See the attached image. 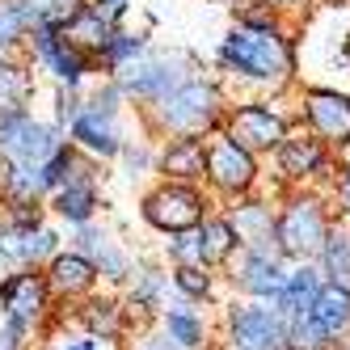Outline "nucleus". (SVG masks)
<instances>
[{
    "label": "nucleus",
    "mask_w": 350,
    "mask_h": 350,
    "mask_svg": "<svg viewBox=\"0 0 350 350\" xmlns=\"http://www.w3.org/2000/svg\"><path fill=\"white\" fill-rule=\"evenodd\" d=\"M283 350H334V342L312 321V312H299V317H287L283 325Z\"/></svg>",
    "instance_id": "nucleus-35"
},
{
    "label": "nucleus",
    "mask_w": 350,
    "mask_h": 350,
    "mask_svg": "<svg viewBox=\"0 0 350 350\" xmlns=\"http://www.w3.org/2000/svg\"><path fill=\"white\" fill-rule=\"evenodd\" d=\"M161 258L169 266H194V262H203V237H198V228L169 232L165 245H161Z\"/></svg>",
    "instance_id": "nucleus-37"
},
{
    "label": "nucleus",
    "mask_w": 350,
    "mask_h": 350,
    "mask_svg": "<svg viewBox=\"0 0 350 350\" xmlns=\"http://www.w3.org/2000/svg\"><path fill=\"white\" fill-rule=\"evenodd\" d=\"M203 186H207V194L215 198V203H232V198H241V194H254V190H262V157H254L237 139L215 131V135H207Z\"/></svg>",
    "instance_id": "nucleus-10"
},
{
    "label": "nucleus",
    "mask_w": 350,
    "mask_h": 350,
    "mask_svg": "<svg viewBox=\"0 0 350 350\" xmlns=\"http://www.w3.org/2000/svg\"><path fill=\"white\" fill-rule=\"evenodd\" d=\"M198 72H207V68H203V59H198L194 51H182V46L157 51V46H152V51L139 55L135 64L114 72V81L122 85L127 102L139 110V106H152V102H161V97H169L178 85H186L190 77H198Z\"/></svg>",
    "instance_id": "nucleus-5"
},
{
    "label": "nucleus",
    "mask_w": 350,
    "mask_h": 350,
    "mask_svg": "<svg viewBox=\"0 0 350 350\" xmlns=\"http://www.w3.org/2000/svg\"><path fill=\"white\" fill-rule=\"evenodd\" d=\"M270 5H279L291 21H295V26H299V21H304L308 13H312V5H317V0H270Z\"/></svg>",
    "instance_id": "nucleus-42"
},
{
    "label": "nucleus",
    "mask_w": 350,
    "mask_h": 350,
    "mask_svg": "<svg viewBox=\"0 0 350 350\" xmlns=\"http://www.w3.org/2000/svg\"><path fill=\"white\" fill-rule=\"evenodd\" d=\"M38 97V72L26 55H0V114L30 110Z\"/></svg>",
    "instance_id": "nucleus-26"
},
{
    "label": "nucleus",
    "mask_w": 350,
    "mask_h": 350,
    "mask_svg": "<svg viewBox=\"0 0 350 350\" xmlns=\"http://www.w3.org/2000/svg\"><path fill=\"white\" fill-rule=\"evenodd\" d=\"M173 299V283H169V262L165 258H135V274L122 287V304L131 317V338L148 325H157L161 308Z\"/></svg>",
    "instance_id": "nucleus-15"
},
{
    "label": "nucleus",
    "mask_w": 350,
    "mask_h": 350,
    "mask_svg": "<svg viewBox=\"0 0 350 350\" xmlns=\"http://www.w3.org/2000/svg\"><path fill=\"white\" fill-rule=\"evenodd\" d=\"M287 270H291V262L283 258L279 237H266V241H254V245L237 249V258L224 266V283H228V291L241 295V299H266L270 304V299L283 291Z\"/></svg>",
    "instance_id": "nucleus-9"
},
{
    "label": "nucleus",
    "mask_w": 350,
    "mask_h": 350,
    "mask_svg": "<svg viewBox=\"0 0 350 350\" xmlns=\"http://www.w3.org/2000/svg\"><path fill=\"white\" fill-rule=\"evenodd\" d=\"M169 283H173V295L182 299H194L203 308H219V287H224V270L207 266V262H194V266H169Z\"/></svg>",
    "instance_id": "nucleus-28"
},
{
    "label": "nucleus",
    "mask_w": 350,
    "mask_h": 350,
    "mask_svg": "<svg viewBox=\"0 0 350 350\" xmlns=\"http://www.w3.org/2000/svg\"><path fill=\"white\" fill-rule=\"evenodd\" d=\"M283 317L266 299H224L215 321V346L219 350H283Z\"/></svg>",
    "instance_id": "nucleus-8"
},
{
    "label": "nucleus",
    "mask_w": 350,
    "mask_h": 350,
    "mask_svg": "<svg viewBox=\"0 0 350 350\" xmlns=\"http://www.w3.org/2000/svg\"><path fill=\"white\" fill-rule=\"evenodd\" d=\"M68 317H72V325H81V329L93 334V338L131 342V317H127V304H122V291L97 287L93 295L81 299V304H72Z\"/></svg>",
    "instance_id": "nucleus-17"
},
{
    "label": "nucleus",
    "mask_w": 350,
    "mask_h": 350,
    "mask_svg": "<svg viewBox=\"0 0 350 350\" xmlns=\"http://www.w3.org/2000/svg\"><path fill=\"white\" fill-rule=\"evenodd\" d=\"M89 5L102 13L106 21H114V26H118V21H127V13H131V0H89Z\"/></svg>",
    "instance_id": "nucleus-41"
},
{
    "label": "nucleus",
    "mask_w": 350,
    "mask_h": 350,
    "mask_svg": "<svg viewBox=\"0 0 350 350\" xmlns=\"http://www.w3.org/2000/svg\"><path fill=\"white\" fill-rule=\"evenodd\" d=\"M93 266H97V274H102V287L122 291V287H127V279L135 274V254H131V249L122 245L118 237H110V241L93 254Z\"/></svg>",
    "instance_id": "nucleus-33"
},
{
    "label": "nucleus",
    "mask_w": 350,
    "mask_h": 350,
    "mask_svg": "<svg viewBox=\"0 0 350 350\" xmlns=\"http://www.w3.org/2000/svg\"><path fill=\"white\" fill-rule=\"evenodd\" d=\"M42 274H46V287L55 295V308H72V304H81L85 295H93L102 287V274H97L93 258L77 254L72 245H64L59 254L42 266Z\"/></svg>",
    "instance_id": "nucleus-16"
},
{
    "label": "nucleus",
    "mask_w": 350,
    "mask_h": 350,
    "mask_svg": "<svg viewBox=\"0 0 350 350\" xmlns=\"http://www.w3.org/2000/svg\"><path fill=\"white\" fill-rule=\"evenodd\" d=\"M346 5H350V0H346Z\"/></svg>",
    "instance_id": "nucleus-50"
},
{
    "label": "nucleus",
    "mask_w": 350,
    "mask_h": 350,
    "mask_svg": "<svg viewBox=\"0 0 350 350\" xmlns=\"http://www.w3.org/2000/svg\"><path fill=\"white\" fill-rule=\"evenodd\" d=\"M13 173H17V161L0 152V203L9 198V186H13Z\"/></svg>",
    "instance_id": "nucleus-43"
},
{
    "label": "nucleus",
    "mask_w": 350,
    "mask_h": 350,
    "mask_svg": "<svg viewBox=\"0 0 350 350\" xmlns=\"http://www.w3.org/2000/svg\"><path fill=\"white\" fill-rule=\"evenodd\" d=\"M232 21L237 26H249V30H299L279 5H270V0H245V5L232 9Z\"/></svg>",
    "instance_id": "nucleus-34"
},
{
    "label": "nucleus",
    "mask_w": 350,
    "mask_h": 350,
    "mask_svg": "<svg viewBox=\"0 0 350 350\" xmlns=\"http://www.w3.org/2000/svg\"><path fill=\"white\" fill-rule=\"evenodd\" d=\"M118 165L131 182L135 178H157V139H148L144 131H139V139H122Z\"/></svg>",
    "instance_id": "nucleus-36"
},
{
    "label": "nucleus",
    "mask_w": 350,
    "mask_h": 350,
    "mask_svg": "<svg viewBox=\"0 0 350 350\" xmlns=\"http://www.w3.org/2000/svg\"><path fill=\"white\" fill-rule=\"evenodd\" d=\"M122 122L110 118V114H97V110H81L77 118H72V127H68V144L72 148H81L85 157L93 161H102V165H114L118 152H122Z\"/></svg>",
    "instance_id": "nucleus-18"
},
{
    "label": "nucleus",
    "mask_w": 350,
    "mask_h": 350,
    "mask_svg": "<svg viewBox=\"0 0 350 350\" xmlns=\"http://www.w3.org/2000/svg\"><path fill=\"white\" fill-rule=\"evenodd\" d=\"M312 321L329 334V342H338L350 329V283H321L312 299Z\"/></svg>",
    "instance_id": "nucleus-30"
},
{
    "label": "nucleus",
    "mask_w": 350,
    "mask_h": 350,
    "mask_svg": "<svg viewBox=\"0 0 350 350\" xmlns=\"http://www.w3.org/2000/svg\"><path fill=\"white\" fill-rule=\"evenodd\" d=\"M295 127V110H287V93L283 97H232L224 110V135L237 139L241 148H249L254 157H270L283 144V135Z\"/></svg>",
    "instance_id": "nucleus-4"
},
{
    "label": "nucleus",
    "mask_w": 350,
    "mask_h": 350,
    "mask_svg": "<svg viewBox=\"0 0 350 350\" xmlns=\"http://www.w3.org/2000/svg\"><path fill=\"white\" fill-rule=\"evenodd\" d=\"M198 237H203V262L215 266V270H224V266L237 258V249H241L237 228L228 224V215H224L219 207H215L203 224H198Z\"/></svg>",
    "instance_id": "nucleus-31"
},
{
    "label": "nucleus",
    "mask_w": 350,
    "mask_h": 350,
    "mask_svg": "<svg viewBox=\"0 0 350 350\" xmlns=\"http://www.w3.org/2000/svg\"><path fill=\"white\" fill-rule=\"evenodd\" d=\"M148 51H152V34L131 30L127 21H118L110 30V38H106V46H102V55H97V77H114V72H122L127 64H135Z\"/></svg>",
    "instance_id": "nucleus-29"
},
{
    "label": "nucleus",
    "mask_w": 350,
    "mask_h": 350,
    "mask_svg": "<svg viewBox=\"0 0 350 350\" xmlns=\"http://www.w3.org/2000/svg\"><path fill=\"white\" fill-rule=\"evenodd\" d=\"M321 283H325V274H321L317 262H291L283 291L270 299L274 312H279L283 321H287V317H299V312H312V299H317Z\"/></svg>",
    "instance_id": "nucleus-27"
},
{
    "label": "nucleus",
    "mask_w": 350,
    "mask_h": 350,
    "mask_svg": "<svg viewBox=\"0 0 350 350\" xmlns=\"http://www.w3.org/2000/svg\"><path fill=\"white\" fill-rule=\"evenodd\" d=\"M127 350H139V346H127Z\"/></svg>",
    "instance_id": "nucleus-49"
},
{
    "label": "nucleus",
    "mask_w": 350,
    "mask_h": 350,
    "mask_svg": "<svg viewBox=\"0 0 350 350\" xmlns=\"http://www.w3.org/2000/svg\"><path fill=\"white\" fill-rule=\"evenodd\" d=\"M232 93L215 72H198L186 85H178L169 97L152 106H139V131L148 139H169V135H215L224 127V110H228Z\"/></svg>",
    "instance_id": "nucleus-2"
},
{
    "label": "nucleus",
    "mask_w": 350,
    "mask_h": 350,
    "mask_svg": "<svg viewBox=\"0 0 350 350\" xmlns=\"http://www.w3.org/2000/svg\"><path fill=\"white\" fill-rule=\"evenodd\" d=\"M334 350H350V329H346V334H342V338L334 342Z\"/></svg>",
    "instance_id": "nucleus-47"
},
{
    "label": "nucleus",
    "mask_w": 350,
    "mask_h": 350,
    "mask_svg": "<svg viewBox=\"0 0 350 350\" xmlns=\"http://www.w3.org/2000/svg\"><path fill=\"white\" fill-rule=\"evenodd\" d=\"M207 173V135H169L157 144V178L203 186Z\"/></svg>",
    "instance_id": "nucleus-19"
},
{
    "label": "nucleus",
    "mask_w": 350,
    "mask_h": 350,
    "mask_svg": "<svg viewBox=\"0 0 350 350\" xmlns=\"http://www.w3.org/2000/svg\"><path fill=\"white\" fill-rule=\"evenodd\" d=\"M157 325L178 342L182 350H203L215 342V321L203 312V304H194V299H182V295H173L169 304L161 308Z\"/></svg>",
    "instance_id": "nucleus-21"
},
{
    "label": "nucleus",
    "mask_w": 350,
    "mask_h": 350,
    "mask_svg": "<svg viewBox=\"0 0 350 350\" xmlns=\"http://www.w3.org/2000/svg\"><path fill=\"white\" fill-rule=\"evenodd\" d=\"M46 17H55V13L42 0H0V55H21L26 38Z\"/></svg>",
    "instance_id": "nucleus-24"
},
{
    "label": "nucleus",
    "mask_w": 350,
    "mask_h": 350,
    "mask_svg": "<svg viewBox=\"0 0 350 350\" xmlns=\"http://www.w3.org/2000/svg\"><path fill=\"white\" fill-rule=\"evenodd\" d=\"M110 237H114V232L106 228L102 219H89V224H77V228H68V245L77 249V254H85V258H93Z\"/></svg>",
    "instance_id": "nucleus-40"
},
{
    "label": "nucleus",
    "mask_w": 350,
    "mask_h": 350,
    "mask_svg": "<svg viewBox=\"0 0 350 350\" xmlns=\"http://www.w3.org/2000/svg\"><path fill=\"white\" fill-rule=\"evenodd\" d=\"M317 266L325 274V283H350V224L346 219H334V228L317 254Z\"/></svg>",
    "instance_id": "nucleus-32"
},
{
    "label": "nucleus",
    "mask_w": 350,
    "mask_h": 350,
    "mask_svg": "<svg viewBox=\"0 0 350 350\" xmlns=\"http://www.w3.org/2000/svg\"><path fill=\"white\" fill-rule=\"evenodd\" d=\"M59 30H64V38L77 46V51H85V55L93 59V68H97V55H102V46H106V38H110V30H114V21H106V17L85 0V5H77L72 13L59 17Z\"/></svg>",
    "instance_id": "nucleus-25"
},
{
    "label": "nucleus",
    "mask_w": 350,
    "mask_h": 350,
    "mask_svg": "<svg viewBox=\"0 0 350 350\" xmlns=\"http://www.w3.org/2000/svg\"><path fill=\"white\" fill-rule=\"evenodd\" d=\"M299 30H249L232 26L215 42V77L224 85L254 89L262 97H283L299 85V55H295Z\"/></svg>",
    "instance_id": "nucleus-1"
},
{
    "label": "nucleus",
    "mask_w": 350,
    "mask_h": 350,
    "mask_svg": "<svg viewBox=\"0 0 350 350\" xmlns=\"http://www.w3.org/2000/svg\"><path fill=\"white\" fill-rule=\"evenodd\" d=\"M334 207L325 190L317 186H295L279 194V219H274V237L287 262H317L325 237L334 228Z\"/></svg>",
    "instance_id": "nucleus-3"
},
{
    "label": "nucleus",
    "mask_w": 350,
    "mask_h": 350,
    "mask_svg": "<svg viewBox=\"0 0 350 350\" xmlns=\"http://www.w3.org/2000/svg\"><path fill=\"white\" fill-rule=\"evenodd\" d=\"M274 165V194L295 190V186H317L325 190L338 169V152L321 135H312L304 122L295 118V127L283 135V144L266 157Z\"/></svg>",
    "instance_id": "nucleus-6"
},
{
    "label": "nucleus",
    "mask_w": 350,
    "mask_h": 350,
    "mask_svg": "<svg viewBox=\"0 0 350 350\" xmlns=\"http://www.w3.org/2000/svg\"><path fill=\"white\" fill-rule=\"evenodd\" d=\"M13 270H17V262H13V258L5 254V249H0V283H5V279H9Z\"/></svg>",
    "instance_id": "nucleus-45"
},
{
    "label": "nucleus",
    "mask_w": 350,
    "mask_h": 350,
    "mask_svg": "<svg viewBox=\"0 0 350 350\" xmlns=\"http://www.w3.org/2000/svg\"><path fill=\"white\" fill-rule=\"evenodd\" d=\"M26 55L34 64V72H42V77H51V85H68V89H85L97 68L85 51H77L64 30H59V17H46L42 26H34V34L26 38Z\"/></svg>",
    "instance_id": "nucleus-11"
},
{
    "label": "nucleus",
    "mask_w": 350,
    "mask_h": 350,
    "mask_svg": "<svg viewBox=\"0 0 350 350\" xmlns=\"http://www.w3.org/2000/svg\"><path fill=\"white\" fill-rule=\"evenodd\" d=\"M0 249L17 266H46L64 249V232L51 219L34 224V228H9V224H0Z\"/></svg>",
    "instance_id": "nucleus-22"
},
{
    "label": "nucleus",
    "mask_w": 350,
    "mask_h": 350,
    "mask_svg": "<svg viewBox=\"0 0 350 350\" xmlns=\"http://www.w3.org/2000/svg\"><path fill=\"white\" fill-rule=\"evenodd\" d=\"M207 5H219V9H237V5H245V0H207Z\"/></svg>",
    "instance_id": "nucleus-46"
},
{
    "label": "nucleus",
    "mask_w": 350,
    "mask_h": 350,
    "mask_svg": "<svg viewBox=\"0 0 350 350\" xmlns=\"http://www.w3.org/2000/svg\"><path fill=\"white\" fill-rule=\"evenodd\" d=\"M295 118L304 122L312 135H321L338 157L350 148V93L346 89L299 81L295 85Z\"/></svg>",
    "instance_id": "nucleus-12"
},
{
    "label": "nucleus",
    "mask_w": 350,
    "mask_h": 350,
    "mask_svg": "<svg viewBox=\"0 0 350 350\" xmlns=\"http://www.w3.org/2000/svg\"><path fill=\"white\" fill-rule=\"evenodd\" d=\"M68 144V131H59L51 118H38L34 110L0 114V152L17 165H46Z\"/></svg>",
    "instance_id": "nucleus-13"
},
{
    "label": "nucleus",
    "mask_w": 350,
    "mask_h": 350,
    "mask_svg": "<svg viewBox=\"0 0 350 350\" xmlns=\"http://www.w3.org/2000/svg\"><path fill=\"white\" fill-rule=\"evenodd\" d=\"M219 211L228 215V224L237 228L241 245H254V241L274 237V219H279V194H274V190H270V194L254 190V194L232 198V203H219Z\"/></svg>",
    "instance_id": "nucleus-20"
},
{
    "label": "nucleus",
    "mask_w": 350,
    "mask_h": 350,
    "mask_svg": "<svg viewBox=\"0 0 350 350\" xmlns=\"http://www.w3.org/2000/svg\"><path fill=\"white\" fill-rule=\"evenodd\" d=\"M102 207H106L102 182H64V186L51 190V198H46V215L59 219L64 228H77V224L97 219Z\"/></svg>",
    "instance_id": "nucleus-23"
},
{
    "label": "nucleus",
    "mask_w": 350,
    "mask_h": 350,
    "mask_svg": "<svg viewBox=\"0 0 350 350\" xmlns=\"http://www.w3.org/2000/svg\"><path fill=\"white\" fill-rule=\"evenodd\" d=\"M0 317L30 325L34 334H42V325L55 317V295L46 287L42 266H17L5 283H0Z\"/></svg>",
    "instance_id": "nucleus-14"
},
{
    "label": "nucleus",
    "mask_w": 350,
    "mask_h": 350,
    "mask_svg": "<svg viewBox=\"0 0 350 350\" xmlns=\"http://www.w3.org/2000/svg\"><path fill=\"white\" fill-rule=\"evenodd\" d=\"M203 350H219V346H215V342H211V346H203Z\"/></svg>",
    "instance_id": "nucleus-48"
},
{
    "label": "nucleus",
    "mask_w": 350,
    "mask_h": 350,
    "mask_svg": "<svg viewBox=\"0 0 350 350\" xmlns=\"http://www.w3.org/2000/svg\"><path fill=\"white\" fill-rule=\"evenodd\" d=\"M219 203L207 194V186H194V182H169V178H157L139 194V219L152 228L157 237H169V232H186V228H198Z\"/></svg>",
    "instance_id": "nucleus-7"
},
{
    "label": "nucleus",
    "mask_w": 350,
    "mask_h": 350,
    "mask_svg": "<svg viewBox=\"0 0 350 350\" xmlns=\"http://www.w3.org/2000/svg\"><path fill=\"white\" fill-rule=\"evenodd\" d=\"M51 122L59 131H68L72 127V118H77L81 110H85V89H68V85H55L51 89Z\"/></svg>",
    "instance_id": "nucleus-38"
},
{
    "label": "nucleus",
    "mask_w": 350,
    "mask_h": 350,
    "mask_svg": "<svg viewBox=\"0 0 350 350\" xmlns=\"http://www.w3.org/2000/svg\"><path fill=\"white\" fill-rule=\"evenodd\" d=\"M42 5L51 9L55 17H64V13H72V9H77V5H85V0H42Z\"/></svg>",
    "instance_id": "nucleus-44"
},
{
    "label": "nucleus",
    "mask_w": 350,
    "mask_h": 350,
    "mask_svg": "<svg viewBox=\"0 0 350 350\" xmlns=\"http://www.w3.org/2000/svg\"><path fill=\"white\" fill-rule=\"evenodd\" d=\"M325 198H329L334 215L350 224V157H338V169H334L329 186H325Z\"/></svg>",
    "instance_id": "nucleus-39"
}]
</instances>
